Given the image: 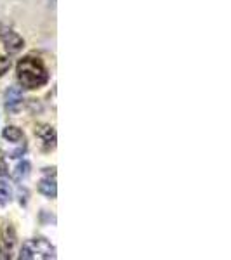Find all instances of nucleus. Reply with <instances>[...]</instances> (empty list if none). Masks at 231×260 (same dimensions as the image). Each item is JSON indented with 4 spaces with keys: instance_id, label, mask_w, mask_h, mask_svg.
Instances as JSON below:
<instances>
[{
    "instance_id": "3",
    "label": "nucleus",
    "mask_w": 231,
    "mask_h": 260,
    "mask_svg": "<svg viewBox=\"0 0 231 260\" xmlns=\"http://www.w3.org/2000/svg\"><path fill=\"white\" fill-rule=\"evenodd\" d=\"M2 137L7 141V144H11V149H9V158H19L24 154V151H26V137H24V134L21 132L18 127H9L4 128L2 132Z\"/></svg>"
},
{
    "instance_id": "10",
    "label": "nucleus",
    "mask_w": 231,
    "mask_h": 260,
    "mask_svg": "<svg viewBox=\"0 0 231 260\" xmlns=\"http://www.w3.org/2000/svg\"><path fill=\"white\" fill-rule=\"evenodd\" d=\"M12 200V191L9 184L0 180V205H7Z\"/></svg>"
},
{
    "instance_id": "5",
    "label": "nucleus",
    "mask_w": 231,
    "mask_h": 260,
    "mask_svg": "<svg viewBox=\"0 0 231 260\" xmlns=\"http://www.w3.org/2000/svg\"><path fill=\"white\" fill-rule=\"evenodd\" d=\"M35 137L40 141V148L44 151H47V153L56 148L57 136H56V130H54V127H50V125H47V123L37 125Z\"/></svg>"
},
{
    "instance_id": "2",
    "label": "nucleus",
    "mask_w": 231,
    "mask_h": 260,
    "mask_svg": "<svg viewBox=\"0 0 231 260\" xmlns=\"http://www.w3.org/2000/svg\"><path fill=\"white\" fill-rule=\"evenodd\" d=\"M19 258L24 260H49L56 258V248H54L45 238H33L23 243Z\"/></svg>"
},
{
    "instance_id": "8",
    "label": "nucleus",
    "mask_w": 231,
    "mask_h": 260,
    "mask_svg": "<svg viewBox=\"0 0 231 260\" xmlns=\"http://www.w3.org/2000/svg\"><path fill=\"white\" fill-rule=\"evenodd\" d=\"M14 245H16V233H14V229H12V225L9 224L6 228V231H4V240L0 241V246H2L7 253H11Z\"/></svg>"
},
{
    "instance_id": "7",
    "label": "nucleus",
    "mask_w": 231,
    "mask_h": 260,
    "mask_svg": "<svg viewBox=\"0 0 231 260\" xmlns=\"http://www.w3.org/2000/svg\"><path fill=\"white\" fill-rule=\"evenodd\" d=\"M24 104L23 92L19 87H9L6 92V110L12 113V115H18Z\"/></svg>"
},
{
    "instance_id": "12",
    "label": "nucleus",
    "mask_w": 231,
    "mask_h": 260,
    "mask_svg": "<svg viewBox=\"0 0 231 260\" xmlns=\"http://www.w3.org/2000/svg\"><path fill=\"white\" fill-rule=\"evenodd\" d=\"M7 174H9V170H7V161H6V156H4L2 149H0V177H6Z\"/></svg>"
},
{
    "instance_id": "1",
    "label": "nucleus",
    "mask_w": 231,
    "mask_h": 260,
    "mask_svg": "<svg viewBox=\"0 0 231 260\" xmlns=\"http://www.w3.org/2000/svg\"><path fill=\"white\" fill-rule=\"evenodd\" d=\"M16 73H18V82L21 87L28 90L40 89L49 82V71L45 68L44 61L35 56H26L19 59L16 66Z\"/></svg>"
},
{
    "instance_id": "4",
    "label": "nucleus",
    "mask_w": 231,
    "mask_h": 260,
    "mask_svg": "<svg viewBox=\"0 0 231 260\" xmlns=\"http://www.w3.org/2000/svg\"><path fill=\"white\" fill-rule=\"evenodd\" d=\"M0 40L9 54H18L24 47V40L9 26H0Z\"/></svg>"
},
{
    "instance_id": "9",
    "label": "nucleus",
    "mask_w": 231,
    "mask_h": 260,
    "mask_svg": "<svg viewBox=\"0 0 231 260\" xmlns=\"http://www.w3.org/2000/svg\"><path fill=\"white\" fill-rule=\"evenodd\" d=\"M30 161H21L18 163V167L14 169V172H12V179L16 180V182H21L23 179H26L28 175H30Z\"/></svg>"
},
{
    "instance_id": "6",
    "label": "nucleus",
    "mask_w": 231,
    "mask_h": 260,
    "mask_svg": "<svg viewBox=\"0 0 231 260\" xmlns=\"http://www.w3.org/2000/svg\"><path fill=\"white\" fill-rule=\"evenodd\" d=\"M39 191L47 198L54 200L57 196V184H56V169H45V175L39 182Z\"/></svg>"
},
{
    "instance_id": "11",
    "label": "nucleus",
    "mask_w": 231,
    "mask_h": 260,
    "mask_svg": "<svg viewBox=\"0 0 231 260\" xmlns=\"http://www.w3.org/2000/svg\"><path fill=\"white\" fill-rule=\"evenodd\" d=\"M9 68H11V59L7 56L0 54V77H4V75L9 71Z\"/></svg>"
}]
</instances>
